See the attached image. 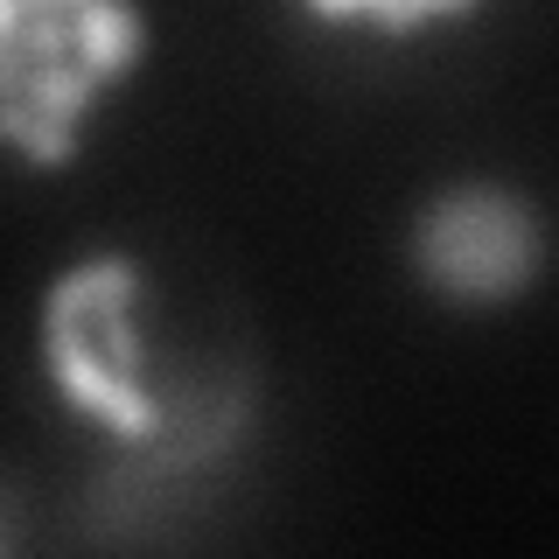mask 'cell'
Masks as SVG:
<instances>
[{
    "mask_svg": "<svg viewBox=\"0 0 559 559\" xmlns=\"http://www.w3.org/2000/svg\"><path fill=\"white\" fill-rule=\"evenodd\" d=\"M22 14H28L22 0H0V35H14V28H22Z\"/></svg>",
    "mask_w": 559,
    "mask_h": 559,
    "instance_id": "cell-8",
    "label": "cell"
},
{
    "mask_svg": "<svg viewBox=\"0 0 559 559\" xmlns=\"http://www.w3.org/2000/svg\"><path fill=\"white\" fill-rule=\"evenodd\" d=\"M92 92H98V78L78 57H70V63H43L28 78V105H35V112H49V119H63V127H78V119H84Z\"/></svg>",
    "mask_w": 559,
    "mask_h": 559,
    "instance_id": "cell-5",
    "label": "cell"
},
{
    "mask_svg": "<svg viewBox=\"0 0 559 559\" xmlns=\"http://www.w3.org/2000/svg\"><path fill=\"white\" fill-rule=\"evenodd\" d=\"M413 273L427 280L441 301L462 308H503L546 266V224L518 189L497 182H462L448 197H433L413 217Z\"/></svg>",
    "mask_w": 559,
    "mask_h": 559,
    "instance_id": "cell-1",
    "label": "cell"
},
{
    "mask_svg": "<svg viewBox=\"0 0 559 559\" xmlns=\"http://www.w3.org/2000/svg\"><path fill=\"white\" fill-rule=\"evenodd\" d=\"M22 8H28V0H22Z\"/></svg>",
    "mask_w": 559,
    "mask_h": 559,
    "instance_id": "cell-10",
    "label": "cell"
},
{
    "mask_svg": "<svg viewBox=\"0 0 559 559\" xmlns=\"http://www.w3.org/2000/svg\"><path fill=\"white\" fill-rule=\"evenodd\" d=\"M308 8H314V14H322V22H343V14H357V8H364V0H308Z\"/></svg>",
    "mask_w": 559,
    "mask_h": 559,
    "instance_id": "cell-7",
    "label": "cell"
},
{
    "mask_svg": "<svg viewBox=\"0 0 559 559\" xmlns=\"http://www.w3.org/2000/svg\"><path fill=\"white\" fill-rule=\"evenodd\" d=\"M140 57V14L133 0H92V8L78 14V63L92 70V78H127Z\"/></svg>",
    "mask_w": 559,
    "mask_h": 559,
    "instance_id": "cell-2",
    "label": "cell"
},
{
    "mask_svg": "<svg viewBox=\"0 0 559 559\" xmlns=\"http://www.w3.org/2000/svg\"><path fill=\"white\" fill-rule=\"evenodd\" d=\"M28 8H49V14H84L92 0H28Z\"/></svg>",
    "mask_w": 559,
    "mask_h": 559,
    "instance_id": "cell-9",
    "label": "cell"
},
{
    "mask_svg": "<svg viewBox=\"0 0 559 559\" xmlns=\"http://www.w3.org/2000/svg\"><path fill=\"white\" fill-rule=\"evenodd\" d=\"M14 43H22V57L43 70V63H70L78 57V14H49V8H28L22 28H14Z\"/></svg>",
    "mask_w": 559,
    "mask_h": 559,
    "instance_id": "cell-6",
    "label": "cell"
},
{
    "mask_svg": "<svg viewBox=\"0 0 559 559\" xmlns=\"http://www.w3.org/2000/svg\"><path fill=\"white\" fill-rule=\"evenodd\" d=\"M0 140H14L35 168H70V154H78V133L63 119L35 112L28 98H0Z\"/></svg>",
    "mask_w": 559,
    "mask_h": 559,
    "instance_id": "cell-4",
    "label": "cell"
},
{
    "mask_svg": "<svg viewBox=\"0 0 559 559\" xmlns=\"http://www.w3.org/2000/svg\"><path fill=\"white\" fill-rule=\"evenodd\" d=\"M133 294H140L133 259H92V266L63 273L49 287L43 314H105V308H133Z\"/></svg>",
    "mask_w": 559,
    "mask_h": 559,
    "instance_id": "cell-3",
    "label": "cell"
}]
</instances>
